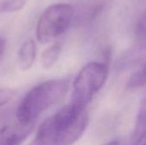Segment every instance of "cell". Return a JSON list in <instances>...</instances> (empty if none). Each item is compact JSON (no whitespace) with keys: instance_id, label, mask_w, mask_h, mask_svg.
<instances>
[{"instance_id":"cell-1","label":"cell","mask_w":146,"mask_h":145,"mask_svg":"<svg viewBox=\"0 0 146 145\" xmlns=\"http://www.w3.org/2000/svg\"><path fill=\"white\" fill-rule=\"evenodd\" d=\"M89 122L86 106L70 103L38 128L31 145H72L84 134Z\"/></svg>"},{"instance_id":"cell-2","label":"cell","mask_w":146,"mask_h":145,"mask_svg":"<svg viewBox=\"0 0 146 145\" xmlns=\"http://www.w3.org/2000/svg\"><path fill=\"white\" fill-rule=\"evenodd\" d=\"M68 89V80L66 79H50L32 88L17 108L15 115L18 124L22 126H33L44 111L65 96Z\"/></svg>"},{"instance_id":"cell-3","label":"cell","mask_w":146,"mask_h":145,"mask_svg":"<svg viewBox=\"0 0 146 145\" xmlns=\"http://www.w3.org/2000/svg\"><path fill=\"white\" fill-rule=\"evenodd\" d=\"M108 75L107 63L92 62L86 64L74 81L72 103L86 107L104 86Z\"/></svg>"},{"instance_id":"cell-4","label":"cell","mask_w":146,"mask_h":145,"mask_svg":"<svg viewBox=\"0 0 146 145\" xmlns=\"http://www.w3.org/2000/svg\"><path fill=\"white\" fill-rule=\"evenodd\" d=\"M74 15V7L68 3L50 5L38 19L36 30L38 40L46 44L63 34L70 26Z\"/></svg>"},{"instance_id":"cell-5","label":"cell","mask_w":146,"mask_h":145,"mask_svg":"<svg viewBox=\"0 0 146 145\" xmlns=\"http://www.w3.org/2000/svg\"><path fill=\"white\" fill-rule=\"evenodd\" d=\"M33 126L8 125L0 129V145H19L28 136Z\"/></svg>"},{"instance_id":"cell-6","label":"cell","mask_w":146,"mask_h":145,"mask_svg":"<svg viewBox=\"0 0 146 145\" xmlns=\"http://www.w3.org/2000/svg\"><path fill=\"white\" fill-rule=\"evenodd\" d=\"M37 50L35 42L33 39L26 40L20 47L17 54V62L21 70H28L32 68L35 58Z\"/></svg>"},{"instance_id":"cell-7","label":"cell","mask_w":146,"mask_h":145,"mask_svg":"<svg viewBox=\"0 0 146 145\" xmlns=\"http://www.w3.org/2000/svg\"><path fill=\"white\" fill-rule=\"evenodd\" d=\"M145 138V103L142 102L139 108L136 124L134 127V132L132 137L131 145H139Z\"/></svg>"},{"instance_id":"cell-8","label":"cell","mask_w":146,"mask_h":145,"mask_svg":"<svg viewBox=\"0 0 146 145\" xmlns=\"http://www.w3.org/2000/svg\"><path fill=\"white\" fill-rule=\"evenodd\" d=\"M62 51V45L59 43H56L47 49L42 53L41 62L42 66L45 69L51 68L57 62L59 56Z\"/></svg>"},{"instance_id":"cell-9","label":"cell","mask_w":146,"mask_h":145,"mask_svg":"<svg viewBox=\"0 0 146 145\" xmlns=\"http://www.w3.org/2000/svg\"><path fill=\"white\" fill-rule=\"evenodd\" d=\"M145 66L143 64L141 68L133 72L129 77L127 88L130 90H135L145 86Z\"/></svg>"},{"instance_id":"cell-10","label":"cell","mask_w":146,"mask_h":145,"mask_svg":"<svg viewBox=\"0 0 146 145\" xmlns=\"http://www.w3.org/2000/svg\"><path fill=\"white\" fill-rule=\"evenodd\" d=\"M27 0H0V13H12L21 9Z\"/></svg>"},{"instance_id":"cell-11","label":"cell","mask_w":146,"mask_h":145,"mask_svg":"<svg viewBox=\"0 0 146 145\" xmlns=\"http://www.w3.org/2000/svg\"><path fill=\"white\" fill-rule=\"evenodd\" d=\"M15 95V91L12 89L4 88L0 89V108L10 101Z\"/></svg>"},{"instance_id":"cell-12","label":"cell","mask_w":146,"mask_h":145,"mask_svg":"<svg viewBox=\"0 0 146 145\" xmlns=\"http://www.w3.org/2000/svg\"><path fill=\"white\" fill-rule=\"evenodd\" d=\"M137 34L139 38H141V39L145 38V17L144 16L139 21V22L137 26Z\"/></svg>"},{"instance_id":"cell-13","label":"cell","mask_w":146,"mask_h":145,"mask_svg":"<svg viewBox=\"0 0 146 145\" xmlns=\"http://www.w3.org/2000/svg\"><path fill=\"white\" fill-rule=\"evenodd\" d=\"M4 46H5V42L3 39L0 38V58L2 56V54L3 52V50H4Z\"/></svg>"},{"instance_id":"cell-14","label":"cell","mask_w":146,"mask_h":145,"mask_svg":"<svg viewBox=\"0 0 146 145\" xmlns=\"http://www.w3.org/2000/svg\"><path fill=\"white\" fill-rule=\"evenodd\" d=\"M104 145H120V143L118 140H112V141H110V142L104 144Z\"/></svg>"},{"instance_id":"cell-15","label":"cell","mask_w":146,"mask_h":145,"mask_svg":"<svg viewBox=\"0 0 146 145\" xmlns=\"http://www.w3.org/2000/svg\"><path fill=\"white\" fill-rule=\"evenodd\" d=\"M143 145H145V144H143Z\"/></svg>"}]
</instances>
